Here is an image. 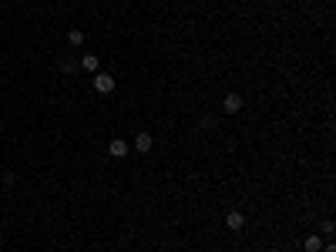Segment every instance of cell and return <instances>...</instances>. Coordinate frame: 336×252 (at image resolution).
Wrapping results in <instances>:
<instances>
[{"mask_svg": "<svg viewBox=\"0 0 336 252\" xmlns=\"http://www.w3.org/2000/svg\"><path fill=\"white\" fill-rule=\"evenodd\" d=\"M108 155H111V158H128V142H124V138H114V142L108 145Z\"/></svg>", "mask_w": 336, "mask_h": 252, "instance_id": "277c9868", "label": "cell"}, {"mask_svg": "<svg viewBox=\"0 0 336 252\" xmlns=\"http://www.w3.org/2000/svg\"><path fill=\"white\" fill-rule=\"evenodd\" d=\"M269 252H282V249H269Z\"/></svg>", "mask_w": 336, "mask_h": 252, "instance_id": "9c48e42d", "label": "cell"}, {"mask_svg": "<svg viewBox=\"0 0 336 252\" xmlns=\"http://www.w3.org/2000/svg\"><path fill=\"white\" fill-rule=\"evenodd\" d=\"M67 44L81 47V44H84V34H81V31H67Z\"/></svg>", "mask_w": 336, "mask_h": 252, "instance_id": "ba28073f", "label": "cell"}, {"mask_svg": "<svg viewBox=\"0 0 336 252\" xmlns=\"http://www.w3.org/2000/svg\"><path fill=\"white\" fill-rule=\"evenodd\" d=\"M94 91H98V94H111L114 91V77L104 74V71H98V74H94Z\"/></svg>", "mask_w": 336, "mask_h": 252, "instance_id": "6da1fadb", "label": "cell"}, {"mask_svg": "<svg viewBox=\"0 0 336 252\" xmlns=\"http://www.w3.org/2000/svg\"><path fill=\"white\" fill-rule=\"evenodd\" d=\"M302 249H306V252H319V249H323V239H319V235H306Z\"/></svg>", "mask_w": 336, "mask_h": 252, "instance_id": "52a82bcc", "label": "cell"}, {"mask_svg": "<svg viewBox=\"0 0 336 252\" xmlns=\"http://www.w3.org/2000/svg\"><path fill=\"white\" fill-rule=\"evenodd\" d=\"M225 225H229V229H232V232H239V229H242V225H246V215H242L239 208H232V212L225 215Z\"/></svg>", "mask_w": 336, "mask_h": 252, "instance_id": "5b68a950", "label": "cell"}, {"mask_svg": "<svg viewBox=\"0 0 336 252\" xmlns=\"http://www.w3.org/2000/svg\"><path fill=\"white\" fill-rule=\"evenodd\" d=\"M151 148H155V138H151V135H148V132H141V135H138V138H134V152L148 155V152H151Z\"/></svg>", "mask_w": 336, "mask_h": 252, "instance_id": "3957f363", "label": "cell"}, {"mask_svg": "<svg viewBox=\"0 0 336 252\" xmlns=\"http://www.w3.org/2000/svg\"><path fill=\"white\" fill-rule=\"evenodd\" d=\"M81 67H84V71H91V74H98V71H101L98 54H84V57H81Z\"/></svg>", "mask_w": 336, "mask_h": 252, "instance_id": "8992f818", "label": "cell"}, {"mask_svg": "<svg viewBox=\"0 0 336 252\" xmlns=\"http://www.w3.org/2000/svg\"><path fill=\"white\" fill-rule=\"evenodd\" d=\"M222 111L225 114H235V111H242V94H225V101H222Z\"/></svg>", "mask_w": 336, "mask_h": 252, "instance_id": "7a4b0ae2", "label": "cell"}]
</instances>
